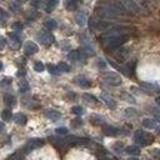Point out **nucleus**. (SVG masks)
Wrapping results in <instances>:
<instances>
[{
  "label": "nucleus",
  "instance_id": "obj_1",
  "mask_svg": "<svg viewBox=\"0 0 160 160\" xmlns=\"http://www.w3.org/2000/svg\"><path fill=\"white\" fill-rule=\"evenodd\" d=\"M151 135H149V134H146L145 131H142V130H136L135 132H134V140H135V142L138 144V145H140V146H146V145H149L151 141H152V138H150Z\"/></svg>",
  "mask_w": 160,
  "mask_h": 160
},
{
  "label": "nucleus",
  "instance_id": "obj_2",
  "mask_svg": "<svg viewBox=\"0 0 160 160\" xmlns=\"http://www.w3.org/2000/svg\"><path fill=\"white\" fill-rule=\"evenodd\" d=\"M102 79L110 84V85H114V86H118L121 84V76L118 74V72H114V71H108V72H104L102 74Z\"/></svg>",
  "mask_w": 160,
  "mask_h": 160
},
{
  "label": "nucleus",
  "instance_id": "obj_3",
  "mask_svg": "<svg viewBox=\"0 0 160 160\" xmlns=\"http://www.w3.org/2000/svg\"><path fill=\"white\" fill-rule=\"evenodd\" d=\"M129 39L128 35L122 34V35H119V36H115V38H111L109 40H106V46L110 48V49H114V48H120L126 40Z\"/></svg>",
  "mask_w": 160,
  "mask_h": 160
},
{
  "label": "nucleus",
  "instance_id": "obj_4",
  "mask_svg": "<svg viewBox=\"0 0 160 160\" xmlns=\"http://www.w3.org/2000/svg\"><path fill=\"white\" fill-rule=\"evenodd\" d=\"M36 38H38V40H39L42 45H45V46H49V45H51V44L55 41L54 35H52L51 32H49V31H40V32L36 35Z\"/></svg>",
  "mask_w": 160,
  "mask_h": 160
},
{
  "label": "nucleus",
  "instance_id": "obj_5",
  "mask_svg": "<svg viewBox=\"0 0 160 160\" xmlns=\"http://www.w3.org/2000/svg\"><path fill=\"white\" fill-rule=\"evenodd\" d=\"M42 144H44V140H41V139H30V140L24 145L22 152H30V151H32V150L40 148Z\"/></svg>",
  "mask_w": 160,
  "mask_h": 160
},
{
  "label": "nucleus",
  "instance_id": "obj_6",
  "mask_svg": "<svg viewBox=\"0 0 160 160\" xmlns=\"http://www.w3.org/2000/svg\"><path fill=\"white\" fill-rule=\"evenodd\" d=\"M129 54H130V49H128V48H121V46L118 48V50L114 52L115 58H116L119 61H124L125 59H128Z\"/></svg>",
  "mask_w": 160,
  "mask_h": 160
},
{
  "label": "nucleus",
  "instance_id": "obj_7",
  "mask_svg": "<svg viewBox=\"0 0 160 160\" xmlns=\"http://www.w3.org/2000/svg\"><path fill=\"white\" fill-rule=\"evenodd\" d=\"M38 50H39L38 45H36L35 42H32V41H28V42L25 44V46H24V52H25V55H28V56H31V55L36 54Z\"/></svg>",
  "mask_w": 160,
  "mask_h": 160
},
{
  "label": "nucleus",
  "instance_id": "obj_8",
  "mask_svg": "<svg viewBox=\"0 0 160 160\" xmlns=\"http://www.w3.org/2000/svg\"><path fill=\"white\" fill-rule=\"evenodd\" d=\"M119 1L124 6V9L132 11V12H139V6L134 2V0H119Z\"/></svg>",
  "mask_w": 160,
  "mask_h": 160
},
{
  "label": "nucleus",
  "instance_id": "obj_9",
  "mask_svg": "<svg viewBox=\"0 0 160 160\" xmlns=\"http://www.w3.org/2000/svg\"><path fill=\"white\" fill-rule=\"evenodd\" d=\"M9 42H10V46L12 49H19L20 45H21V40H20V36L15 32H10L9 34Z\"/></svg>",
  "mask_w": 160,
  "mask_h": 160
},
{
  "label": "nucleus",
  "instance_id": "obj_10",
  "mask_svg": "<svg viewBox=\"0 0 160 160\" xmlns=\"http://www.w3.org/2000/svg\"><path fill=\"white\" fill-rule=\"evenodd\" d=\"M100 99H101L110 109H115V108H116V101H115L112 98H110L106 92H101V94H100Z\"/></svg>",
  "mask_w": 160,
  "mask_h": 160
},
{
  "label": "nucleus",
  "instance_id": "obj_11",
  "mask_svg": "<svg viewBox=\"0 0 160 160\" xmlns=\"http://www.w3.org/2000/svg\"><path fill=\"white\" fill-rule=\"evenodd\" d=\"M102 132H104L106 136H116V135L120 132V130H119L118 128H115V126L105 125V126H102Z\"/></svg>",
  "mask_w": 160,
  "mask_h": 160
},
{
  "label": "nucleus",
  "instance_id": "obj_12",
  "mask_svg": "<svg viewBox=\"0 0 160 160\" xmlns=\"http://www.w3.org/2000/svg\"><path fill=\"white\" fill-rule=\"evenodd\" d=\"M74 81H75V84H78L80 88H90V86H91V81H90L89 79H86L85 76H82V75L76 76Z\"/></svg>",
  "mask_w": 160,
  "mask_h": 160
},
{
  "label": "nucleus",
  "instance_id": "obj_13",
  "mask_svg": "<svg viewBox=\"0 0 160 160\" xmlns=\"http://www.w3.org/2000/svg\"><path fill=\"white\" fill-rule=\"evenodd\" d=\"M44 115H45L48 119L52 120V121H56V120H59V119L61 118V114H60L59 111L54 110V109H49V110H45Z\"/></svg>",
  "mask_w": 160,
  "mask_h": 160
},
{
  "label": "nucleus",
  "instance_id": "obj_14",
  "mask_svg": "<svg viewBox=\"0 0 160 160\" xmlns=\"http://www.w3.org/2000/svg\"><path fill=\"white\" fill-rule=\"evenodd\" d=\"M14 120H15V122H16L18 125H25L26 121H28V118H26L25 114H22V112H18V114H15Z\"/></svg>",
  "mask_w": 160,
  "mask_h": 160
},
{
  "label": "nucleus",
  "instance_id": "obj_15",
  "mask_svg": "<svg viewBox=\"0 0 160 160\" xmlns=\"http://www.w3.org/2000/svg\"><path fill=\"white\" fill-rule=\"evenodd\" d=\"M81 55H82L81 51H79V50H72V51H70V52L68 54V59L71 60V61H78V60H80Z\"/></svg>",
  "mask_w": 160,
  "mask_h": 160
},
{
  "label": "nucleus",
  "instance_id": "obj_16",
  "mask_svg": "<svg viewBox=\"0 0 160 160\" xmlns=\"http://www.w3.org/2000/svg\"><path fill=\"white\" fill-rule=\"evenodd\" d=\"M56 5H58V0H46V1H45V8H44V10H45L46 12H51V11L55 9Z\"/></svg>",
  "mask_w": 160,
  "mask_h": 160
},
{
  "label": "nucleus",
  "instance_id": "obj_17",
  "mask_svg": "<svg viewBox=\"0 0 160 160\" xmlns=\"http://www.w3.org/2000/svg\"><path fill=\"white\" fill-rule=\"evenodd\" d=\"M125 151H126L129 155L135 156V155H139V154H140V148L136 146V145H130V146H126Z\"/></svg>",
  "mask_w": 160,
  "mask_h": 160
},
{
  "label": "nucleus",
  "instance_id": "obj_18",
  "mask_svg": "<svg viewBox=\"0 0 160 160\" xmlns=\"http://www.w3.org/2000/svg\"><path fill=\"white\" fill-rule=\"evenodd\" d=\"M75 21H76L78 25L84 26L85 22H86V15H85L84 12H78V14L75 15Z\"/></svg>",
  "mask_w": 160,
  "mask_h": 160
},
{
  "label": "nucleus",
  "instance_id": "obj_19",
  "mask_svg": "<svg viewBox=\"0 0 160 160\" xmlns=\"http://www.w3.org/2000/svg\"><path fill=\"white\" fill-rule=\"evenodd\" d=\"M142 126H145L148 129H155L158 126V122L154 119H144L142 120Z\"/></svg>",
  "mask_w": 160,
  "mask_h": 160
},
{
  "label": "nucleus",
  "instance_id": "obj_20",
  "mask_svg": "<svg viewBox=\"0 0 160 160\" xmlns=\"http://www.w3.org/2000/svg\"><path fill=\"white\" fill-rule=\"evenodd\" d=\"M44 25H45L46 29H49V30H54V29L58 26V22H56L54 19H46L45 22H44Z\"/></svg>",
  "mask_w": 160,
  "mask_h": 160
},
{
  "label": "nucleus",
  "instance_id": "obj_21",
  "mask_svg": "<svg viewBox=\"0 0 160 160\" xmlns=\"http://www.w3.org/2000/svg\"><path fill=\"white\" fill-rule=\"evenodd\" d=\"M4 102H5L6 105H9V106H12V105L15 104V96L11 95V94H6V95L4 96Z\"/></svg>",
  "mask_w": 160,
  "mask_h": 160
},
{
  "label": "nucleus",
  "instance_id": "obj_22",
  "mask_svg": "<svg viewBox=\"0 0 160 160\" xmlns=\"http://www.w3.org/2000/svg\"><path fill=\"white\" fill-rule=\"evenodd\" d=\"M6 160H24V152L22 151H16L11 154Z\"/></svg>",
  "mask_w": 160,
  "mask_h": 160
},
{
  "label": "nucleus",
  "instance_id": "obj_23",
  "mask_svg": "<svg viewBox=\"0 0 160 160\" xmlns=\"http://www.w3.org/2000/svg\"><path fill=\"white\" fill-rule=\"evenodd\" d=\"M29 90V82L26 80H20L19 82V91L20 92H26Z\"/></svg>",
  "mask_w": 160,
  "mask_h": 160
},
{
  "label": "nucleus",
  "instance_id": "obj_24",
  "mask_svg": "<svg viewBox=\"0 0 160 160\" xmlns=\"http://www.w3.org/2000/svg\"><path fill=\"white\" fill-rule=\"evenodd\" d=\"M1 118H2V120L9 121V120L12 118V112H11V110H10V109H5V110H2V111H1Z\"/></svg>",
  "mask_w": 160,
  "mask_h": 160
},
{
  "label": "nucleus",
  "instance_id": "obj_25",
  "mask_svg": "<svg viewBox=\"0 0 160 160\" xmlns=\"http://www.w3.org/2000/svg\"><path fill=\"white\" fill-rule=\"evenodd\" d=\"M56 68H58L59 72H60V71H64V72H68V71H70V66H69L66 62H64V61L59 62V64L56 65Z\"/></svg>",
  "mask_w": 160,
  "mask_h": 160
},
{
  "label": "nucleus",
  "instance_id": "obj_26",
  "mask_svg": "<svg viewBox=\"0 0 160 160\" xmlns=\"http://www.w3.org/2000/svg\"><path fill=\"white\" fill-rule=\"evenodd\" d=\"M90 121L92 122V124H95V125H100L101 122H104V119L100 116V115H91L90 116Z\"/></svg>",
  "mask_w": 160,
  "mask_h": 160
},
{
  "label": "nucleus",
  "instance_id": "obj_27",
  "mask_svg": "<svg viewBox=\"0 0 160 160\" xmlns=\"http://www.w3.org/2000/svg\"><path fill=\"white\" fill-rule=\"evenodd\" d=\"M64 5H65V8H66V10H75L76 9V2L74 1V0H65V2H64Z\"/></svg>",
  "mask_w": 160,
  "mask_h": 160
},
{
  "label": "nucleus",
  "instance_id": "obj_28",
  "mask_svg": "<svg viewBox=\"0 0 160 160\" xmlns=\"http://www.w3.org/2000/svg\"><path fill=\"white\" fill-rule=\"evenodd\" d=\"M44 69H45V66H44V64H42L41 61H36V62H34V70H35V71L41 72V71H44Z\"/></svg>",
  "mask_w": 160,
  "mask_h": 160
},
{
  "label": "nucleus",
  "instance_id": "obj_29",
  "mask_svg": "<svg viewBox=\"0 0 160 160\" xmlns=\"http://www.w3.org/2000/svg\"><path fill=\"white\" fill-rule=\"evenodd\" d=\"M48 71H49L50 74H52V75H58V74H59V70H58L56 65H54V64H49V65H48Z\"/></svg>",
  "mask_w": 160,
  "mask_h": 160
},
{
  "label": "nucleus",
  "instance_id": "obj_30",
  "mask_svg": "<svg viewBox=\"0 0 160 160\" xmlns=\"http://www.w3.org/2000/svg\"><path fill=\"white\" fill-rule=\"evenodd\" d=\"M82 98L86 100V101H89V102H98V99L94 96V95H91V94H84L82 95Z\"/></svg>",
  "mask_w": 160,
  "mask_h": 160
},
{
  "label": "nucleus",
  "instance_id": "obj_31",
  "mask_svg": "<svg viewBox=\"0 0 160 160\" xmlns=\"http://www.w3.org/2000/svg\"><path fill=\"white\" fill-rule=\"evenodd\" d=\"M125 115L126 116H136L138 111L134 108H128V109H125Z\"/></svg>",
  "mask_w": 160,
  "mask_h": 160
},
{
  "label": "nucleus",
  "instance_id": "obj_32",
  "mask_svg": "<svg viewBox=\"0 0 160 160\" xmlns=\"http://www.w3.org/2000/svg\"><path fill=\"white\" fill-rule=\"evenodd\" d=\"M71 111H72L74 114H76V115H79V116H80V115L84 112V109H82L81 106H72Z\"/></svg>",
  "mask_w": 160,
  "mask_h": 160
},
{
  "label": "nucleus",
  "instance_id": "obj_33",
  "mask_svg": "<svg viewBox=\"0 0 160 160\" xmlns=\"http://www.w3.org/2000/svg\"><path fill=\"white\" fill-rule=\"evenodd\" d=\"M81 52H82V54H86V55H94V54H95V51H94L91 48H89V46L84 48V49L81 50Z\"/></svg>",
  "mask_w": 160,
  "mask_h": 160
},
{
  "label": "nucleus",
  "instance_id": "obj_34",
  "mask_svg": "<svg viewBox=\"0 0 160 160\" xmlns=\"http://www.w3.org/2000/svg\"><path fill=\"white\" fill-rule=\"evenodd\" d=\"M71 125H72L74 128H78V126H80V125H82V120H81L80 118H76V119H74V120L71 121Z\"/></svg>",
  "mask_w": 160,
  "mask_h": 160
},
{
  "label": "nucleus",
  "instance_id": "obj_35",
  "mask_svg": "<svg viewBox=\"0 0 160 160\" xmlns=\"http://www.w3.org/2000/svg\"><path fill=\"white\" fill-rule=\"evenodd\" d=\"M11 28H12V30L19 31V30H21V29H22V24H21V22H19V21H16V22H12Z\"/></svg>",
  "mask_w": 160,
  "mask_h": 160
},
{
  "label": "nucleus",
  "instance_id": "obj_36",
  "mask_svg": "<svg viewBox=\"0 0 160 160\" xmlns=\"http://www.w3.org/2000/svg\"><path fill=\"white\" fill-rule=\"evenodd\" d=\"M10 8L12 9V11H19V10H20V4H18L16 1H12V2L10 4Z\"/></svg>",
  "mask_w": 160,
  "mask_h": 160
},
{
  "label": "nucleus",
  "instance_id": "obj_37",
  "mask_svg": "<svg viewBox=\"0 0 160 160\" xmlns=\"http://www.w3.org/2000/svg\"><path fill=\"white\" fill-rule=\"evenodd\" d=\"M55 131H56V134H59V135H66V134H68V129H66V128H58Z\"/></svg>",
  "mask_w": 160,
  "mask_h": 160
},
{
  "label": "nucleus",
  "instance_id": "obj_38",
  "mask_svg": "<svg viewBox=\"0 0 160 160\" xmlns=\"http://www.w3.org/2000/svg\"><path fill=\"white\" fill-rule=\"evenodd\" d=\"M122 96L125 98V100H126V101H130V102H132V104L135 102V99H134L131 95H128V94H125V92H124V94H122Z\"/></svg>",
  "mask_w": 160,
  "mask_h": 160
},
{
  "label": "nucleus",
  "instance_id": "obj_39",
  "mask_svg": "<svg viewBox=\"0 0 160 160\" xmlns=\"http://www.w3.org/2000/svg\"><path fill=\"white\" fill-rule=\"evenodd\" d=\"M121 146H122L121 142H115V144H114V149H115L116 151H121Z\"/></svg>",
  "mask_w": 160,
  "mask_h": 160
},
{
  "label": "nucleus",
  "instance_id": "obj_40",
  "mask_svg": "<svg viewBox=\"0 0 160 160\" xmlns=\"http://www.w3.org/2000/svg\"><path fill=\"white\" fill-rule=\"evenodd\" d=\"M10 84H11V79H9V78H5L1 81V85H10Z\"/></svg>",
  "mask_w": 160,
  "mask_h": 160
},
{
  "label": "nucleus",
  "instance_id": "obj_41",
  "mask_svg": "<svg viewBox=\"0 0 160 160\" xmlns=\"http://www.w3.org/2000/svg\"><path fill=\"white\" fill-rule=\"evenodd\" d=\"M4 46H5V40H4V38L0 36V50L4 49Z\"/></svg>",
  "mask_w": 160,
  "mask_h": 160
},
{
  "label": "nucleus",
  "instance_id": "obj_42",
  "mask_svg": "<svg viewBox=\"0 0 160 160\" xmlns=\"http://www.w3.org/2000/svg\"><path fill=\"white\" fill-rule=\"evenodd\" d=\"M99 68H102V69H104V68H105V64H104L102 61H99Z\"/></svg>",
  "mask_w": 160,
  "mask_h": 160
},
{
  "label": "nucleus",
  "instance_id": "obj_43",
  "mask_svg": "<svg viewBox=\"0 0 160 160\" xmlns=\"http://www.w3.org/2000/svg\"><path fill=\"white\" fill-rule=\"evenodd\" d=\"M24 74H25V71H24V70H22V69H21V70H19V71H18V75H19V76H20V75H24Z\"/></svg>",
  "mask_w": 160,
  "mask_h": 160
},
{
  "label": "nucleus",
  "instance_id": "obj_44",
  "mask_svg": "<svg viewBox=\"0 0 160 160\" xmlns=\"http://www.w3.org/2000/svg\"><path fill=\"white\" fill-rule=\"evenodd\" d=\"M2 130H4V122L0 121V132H2Z\"/></svg>",
  "mask_w": 160,
  "mask_h": 160
},
{
  "label": "nucleus",
  "instance_id": "obj_45",
  "mask_svg": "<svg viewBox=\"0 0 160 160\" xmlns=\"http://www.w3.org/2000/svg\"><path fill=\"white\" fill-rule=\"evenodd\" d=\"M128 160H138V159H136V158H134V156H131V158H129Z\"/></svg>",
  "mask_w": 160,
  "mask_h": 160
},
{
  "label": "nucleus",
  "instance_id": "obj_46",
  "mask_svg": "<svg viewBox=\"0 0 160 160\" xmlns=\"http://www.w3.org/2000/svg\"><path fill=\"white\" fill-rule=\"evenodd\" d=\"M2 68H4V65H2V62L0 61V70H2Z\"/></svg>",
  "mask_w": 160,
  "mask_h": 160
}]
</instances>
